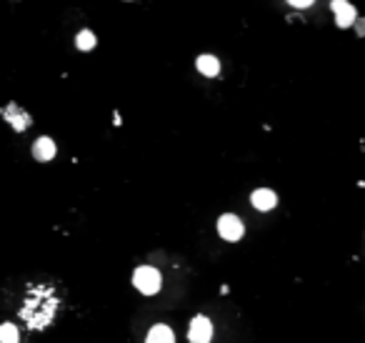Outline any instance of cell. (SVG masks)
<instances>
[{
  "label": "cell",
  "mask_w": 365,
  "mask_h": 343,
  "mask_svg": "<svg viewBox=\"0 0 365 343\" xmlns=\"http://www.w3.org/2000/svg\"><path fill=\"white\" fill-rule=\"evenodd\" d=\"M133 286H136L138 291L145 294V296L158 294L161 286H163L161 271L150 269V266H140V269H136V273H133Z\"/></svg>",
  "instance_id": "6da1fadb"
},
{
  "label": "cell",
  "mask_w": 365,
  "mask_h": 343,
  "mask_svg": "<svg viewBox=\"0 0 365 343\" xmlns=\"http://www.w3.org/2000/svg\"><path fill=\"white\" fill-rule=\"evenodd\" d=\"M218 233H220V238H225L230 244H236V241L243 238V233H245V225H243V221L238 218V216L225 213V216L218 218Z\"/></svg>",
  "instance_id": "7a4b0ae2"
},
{
  "label": "cell",
  "mask_w": 365,
  "mask_h": 343,
  "mask_svg": "<svg viewBox=\"0 0 365 343\" xmlns=\"http://www.w3.org/2000/svg\"><path fill=\"white\" fill-rule=\"evenodd\" d=\"M188 338L193 343H211L213 338V326L205 316H195L190 321V328H188Z\"/></svg>",
  "instance_id": "3957f363"
},
{
  "label": "cell",
  "mask_w": 365,
  "mask_h": 343,
  "mask_svg": "<svg viewBox=\"0 0 365 343\" xmlns=\"http://www.w3.org/2000/svg\"><path fill=\"white\" fill-rule=\"evenodd\" d=\"M330 8H333V13H335V23H338V28H350V25L358 20V13H355V8L350 6L348 0H333Z\"/></svg>",
  "instance_id": "277c9868"
},
{
  "label": "cell",
  "mask_w": 365,
  "mask_h": 343,
  "mask_svg": "<svg viewBox=\"0 0 365 343\" xmlns=\"http://www.w3.org/2000/svg\"><path fill=\"white\" fill-rule=\"evenodd\" d=\"M33 158L40 163L53 161V158H56V143H53V138H48V136L38 138L35 143H33Z\"/></svg>",
  "instance_id": "5b68a950"
},
{
  "label": "cell",
  "mask_w": 365,
  "mask_h": 343,
  "mask_svg": "<svg viewBox=\"0 0 365 343\" xmlns=\"http://www.w3.org/2000/svg\"><path fill=\"white\" fill-rule=\"evenodd\" d=\"M250 203H253L258 211H273L275 203H278V196L273 193L270 188H258V191H253V196H250Z\"/></svg>",
  "instance_id": "8992f818"
},
{
  "label": "cell",
  "mask_w": 365,
  "mask_h": 343,
  "mask_svg": "<svg viewBox=\"0 0 365 343\" xmlns=\"http://www.w3.org/2000/svg\"><path fill=\"white\" fill-rule=\"evenodd\" d=\"M195 65H198V70L205 75V78H218V75H220V61H218L216 56H211V53L198 56Z\"/></svg>",
  "instance_id": "52a82bcc"
},
{
  "label": "cell",
  "mask_w": 365,
  "mask_h": 343,
  "mask_svg": "<svg viewBox=\"0 0 365 343\" xmlns=\"http://www.w3.org/2000/svg\"><path fill=\"white\" fill-rule=\"evenodd\" d=\"M145 343H175V336H173V331H170L168 326L158 324V326H153V328H150Z\"/></svg>",
  "instance_id": "ba28073f"
},
{
  "label": "cell",
  "mask_w": 365,
  "mask_h": 343,
  "mask_svg": "<svg viewBox=\"0 0 365 343\" xmlns=\"http://www.w3.org/2000/svg\"><path fill=\"white\" fill-rule=\"evenodd\" d=\"M18 341H20L18 326L0 324V343H18Z\"/></svg>",
  "instance_id": "9c48e42d"
},
{
  "label": "cell",
  "mask_w": 365,
  "mask_h": 343,
  "mask_svg": "<svg viewBox=\"0 0 365 343\" xmlns=\"http://www.w3.org/2000/svg\"><path fill=\"white\" fill-rule=\"evenodd\" d=\"M75 45L81 50H93L95 48V35L90 31H81L75 35Z\"/></svg>",
  "instance_id": "30bf717a"
},
{
  "label": "cell",
  "mask_w": 365,
  "mask_h": 343,
  "mask_svg": "<svg viewBox=\"0 0 365 343\" xmlns=\"http://www.w3.org/2000/svg\"><path fill=\"white\" fill-rule=\"evenodd\" d=\"M288 3H291L293 8H308V6H313L316 0H288Z\"/></svg>",
  "instance_id": "8fae6325"
},
{
  "label": "cell",
  "mask_w": 365,
  "mask_h": 343,
  "mask_svg": "<svg viewBox=\"0 0 365 343\" xmlns=\"http://www.w3.org/2000/svg\"><path fill=\"white\" fill-rule=\"evenodd\" d=\"M355 28H358V35H365V20H355Z\"/></svg>",
  "instance_id": "7c38bea8"
},
{
  "label": "cell",
  "mask_w": 365,
  "mask_h": 343,
  "mask_svg": "<svg viewBox=\"0 0 365 343\" xmlns=\"http://www.w3.org/2000/svg\"><path fill=\"white\" fill-rule=\"evenodd\" d=\"M125 3H130V0H125Z\"/></svg>",
  "instance_id": "4fadbf2b"
}]
</instances>
